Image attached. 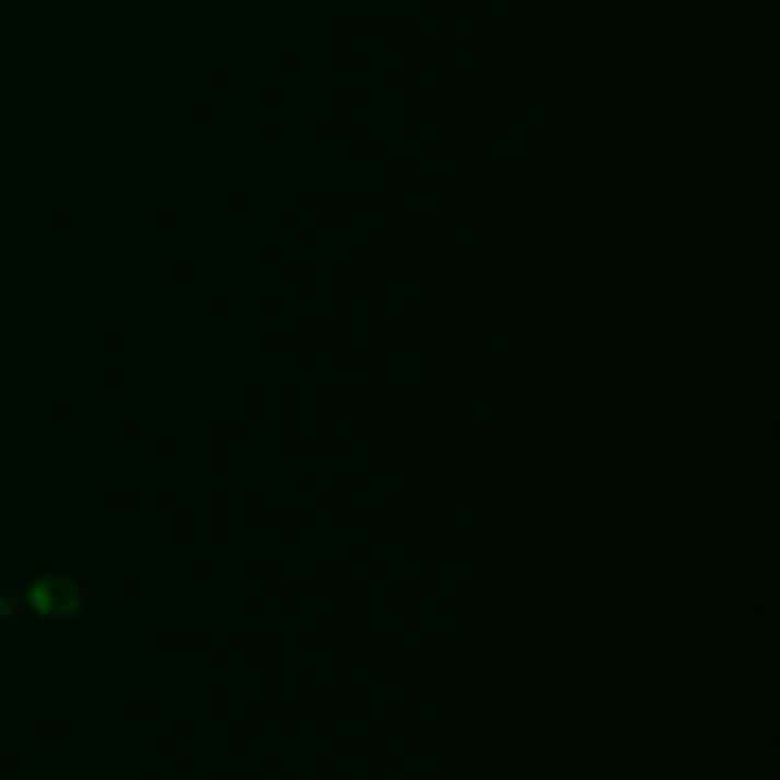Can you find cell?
<instances>
[{"label":"cell","instance_id":"1","mask_svg":"<svg viewBox=\"0 0 780 780\" xmlns=\"http://www.w3.org/2000/svg\"><path fill=\"white\" fill-rule=\"evenodd\" d=\"M27 601L31 607L46 619H68L80 610V586L70 576L49 574L41 576L37 583H31L27 589Z\"/></svg>","mask_w":780,"mask_h":780},{"label":"cell","instance_id":"2","mask_svg":"<svg viewBox=\"0 0 780 780\" xmlns=\"http://www.w3.org/2000/svg\"><path fill=\"white\" fill-rule=\"evenodd\" d=\"M15 613V603H13V598L10 595H3L0 591V619H10Z\"/></svg>","mask_w":780,"mask_h":780}]
</instances>
